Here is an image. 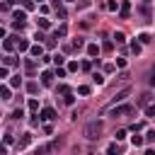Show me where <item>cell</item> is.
Masks as SVG:
<instances>
[{
  "label": "cell",
  "mask_w": 155,
  "mask_h": 155,
  "mask_svg": "<svg viewBox=\"0 0 155 155\" xmlns=\"http://www.w3.org/2000/svg\"><path fill=\"white\" fill-rule=\"evenodd\" d=\"M102 131H104V124H102V121H90V124L85 126L82 136H85L87 140H99V138H102Z\"/></svg>",
  "instance_id": "obj_1"
},
{
  "label": "cell",
  "mask_w": 155,
  "mask_h": 155,
  "mask_svg": "<svg viewBox=\"0 0 155 155\" xmlns=\"http://www.w3.org/2000/svg\"><path fill=\"white\" fill-rule=\"evenodd\" d=\"M107 111H109V116H126V114H133V104H121V107L114 104Z\"/></svg>",
  "instance_id": "obj_2"
},
{
  "label": "cell",
  "mask_w": 155,
  "mask_h": 155,
  "mask_svg": "<svg viewBox=\"0 0 155 155\" xmlns=\"http://www.w3.org/2000/svg\"><path fill=\"white\" fill-rule=\"evenodd\" d=\"M53 119H56V109H53V107L41 109V121H53Z\"/></svg>",
  "instance_id": "obj_3"
},
{
  "label": "cell",
  "mask_w": 155,
  "mask_h": 155,
  "mask_svg": "<svg viewBox=\"0 0 155 155\" xmlns=\"http://www.w3.org/2000/svg\"><path fill=\"white\" fill-rule=\"evenodd\" d=\"M0 99H2V102H10V99H12V87H10V85H2V87H0Z\"/></svg>",
  "instance_id": "obj_4"
},
{
  "label": "cell",
  "mask_w": 155,
  "mask_h": 155,
  "mask_svg": "<svg viewBox=\"0 0 155 155\" xmlns=\"http://www.w3.org/2000/svg\"><path fill=\"white\" fill-rule=\"evenodd\" d=\"M15 39H17V51H19V53H24V51H29V48H31L27 39H22V36H15Z\"/></svg>",
  "instance_id": "obj_5"
},
{
  "label": "cell",
  "mask_w": 155,
  "mask_h": 155,
  "mask_svg": "<svg viewBox=\"0 0 155 155\" xmlns=\"http://www.w3.org/2000/svg\"><path fill=\"white\" fill-rule=\"evenodd\" d=\"M29 53H31L34 58H41V56H44V46H41V41H36V44L29 48Z\"/></svg>",
  "instance_id": "obj_6"
},
{
  "label": "cell",
  "mask_w": 155,
  "mask_h": 155,
  "mask_svg": "<svg viewBox=\"0 0 155 155\" xmlns=\"http://www.w3.org/2000/svg\"><path fill=\"white\" fill-rule=\"evenodd\" d=\"M128 92H131V90H128V87H124V90H121V92H116V94H114V99H111V107H114V104H116V102H124V99H126V97H128Z\"/></svg>",
  "instance_id": "obj_7"
},
{
  "label": "cell",
  "mask_w": 155,
  "mask_h": 155,
  "mask_svg": "<svg viewBox=\"0 0 155 155\" xmlns=\"http://www.w3.org/2000/svg\"><path fill=\"white\" fill-rule=\"evenodd\" d=\"M85 51H87V56H90V58H97V56H99V46H97V44H87V46H85Z\"/></svg>",
  "instance_id": "obj_8"
},
{
  "label": "cell",
  "mask_w": 155,
  "mask_h": 155,
  "mask_svg": "<svg viewBox=\"0 0 155 155\" xmlns=\"http://www.w3.org/2000/svg\"><path fill=\"white\" fill-rule=\"evenodd\" d=\"M128 15H131V2H124L121 10H119V17L121 19H128Z\"/></svg>",
  "instance_id": "obj_9"
},
{
  "label": "cell",
  "mask_w": 155,
  "mask_h": 155,
  "mask_svg": "<svg viewBox=\"0 0 155 155\" xmlns=\"http://www.w3.org/2000/svg\"><path fill=\"white\" fill-rule=\"evenodd\" d=\"M53 75H56V73L44 70V73H41V85H51V82H53Z\"/></svg>",
  "instance_id": "obj_10"
},
{
  "label": "cell",
  "mask_w": 155,
  "mask_h": 155,
  "mask_svg": "<svg viewBox=\"0 0 155 155\" xmlns=\"http://www.w3.org/2000/svg\"><path fill=\"white\" fill-rule=\"evenodd\" d=\"M29 140H31V133H22V138L17 140V148H27Z\"/></svg>",
  "instance_id": "obj_11"
},
{
  "label": "cell",
  "mask_w": 155,
  "mask_h": 155,
  "mask_svg": "<svg viewBox=\"0 0 155 155\" xmlns=\"http://www.w3.org/2000/svg\"><path fill=\"white\" fill-rule=\"evenodd\" d=\"M70 46H73V51H80V48H85V39H82V36H78V39H73V44H70Z\"/></svg>",
  "instance_id": "obj_12"
},
{
  "label": "cell",
  "mask_w": 155,
  "mask_h": 155,
  "mask_svg": "<svg viewBox=\"0 0 155 155\" xmlns=\"http://www.w3.org/2000/svg\"><path fill=\"white\" fill-rule=\"evenodd\" d=\"M24 68H27V70H29V73H34V70H36V61H34V56H31V58H27V61H24Z\"/></svg>",
  "instance_id": "obj_13"
},
{
  "label": "cell",
  "mask_w": 155,
  "mask_h": 155,
  "mask_svg": "<svg viewBox=\"0 0 155 155\" xmlns=\"http://www.w3.org/2000/svg\"><path fill=\"white\" fill-rule=\"evenodd\" d=\"M63 104L73 107V104H75V94H73V92H65V94H63Z\"/></svg>",
  "instance_id": "obj_14"
},
{
  "label": "cell",
  "mask_w": 155,
  "mask_h": 155,
  "mask_svg": "<svg viewBox=\"0 0 155 155\" xmlns=\"http://www.w3.org/2000/svg\"><path fill=\"white\" fill-rule=\"evenodd\" d=\"M131 143H133V148H143L145 138H143V136H131Z\"/></svg>",
  "instance_id": "obj_15"
},
{
  "label": "cell",
  "mask_w": 155,
  "mask_h": 155,
  "mask_svg": "<svg viewBox=\"0 0 155 155\" xmlns=\"http://www.w3.org/2000/svg\"><path fill=\"white\" fill-rule=\"evenodd\" d=\"M7 85H10V87H19V85H22V78H19V75H12V78L7 80Z\"/></svg>",
  "instance_id": "obj_16"
},
{
  "label": "cell",
  "mask_w": 155,
  "mask_h": 155,
  "mask_svg": "<svg viewBox=\"0 0 155 155\" xmlns=\"http://www.w3.org/2000/svg\"><path fill=\"white\" fill-rule=\"evenodd\" d=\"M17 63H19V61H17L15 56H5V58H2V65H17Z\"/></svg>",
  "instance_id": "obj_17"
},
{
  "label": "cell",
  "mask_w": 155,
  "mask_h": 155,
  "mask_svg": "<svg viewBox=\"0 0 155 155\" xmlns=\"http://www.w3.org/2000/svg\"><path fill=\"white\" fill-rule=\"evenodd\" d=\"M148 102H150V94L145 92V94H140V97H138V102H136V104H138V107H145Z\"/></svg>",
  "instance_id": "obj_18"
},
{
  "label": "cell",
  "mask_w": 155,
  "mask_h": 155,
  "mask_svg": "<svg viewBox=\"0 0 155 155\" xmlns=\"http://www.w3.org/2000/svg\"><path fill=\"white\" fill-rule=\"evenodd\" d=\"M56 148H58V143L53 140V143H46V145H44V148H41L39 153H51V150H56Z\"/></svg>",
  "instance_id": "obj_19"
},
{
  "label": "cell",
  "mask_w": 155,
  "mask_h": 155,
  "mask_svg": "<svg viewBox=\"0 0 155 155\" xmlns=\"http://www.w3.org/2000/svg\"><path fill=\"white\" fill-rule=\"evenodd\" d=\"M56 15H58L61 19H65V17H68V12H65V7H63V5H56Z\"/></svg>",
  "instance_id": "obj_20"
},
{
  "label": "cell",
  "mask_w": 155,
  "mask_h": 155,
  "mask_svg": "<svg viewBox=\"0 0 155 155\" xmlns=\"http://www.w3.org/2000/svg\"><path fill=\"white\" fill-rule=\"evenodd\" d=\"M114 41H116V44H124V41H126V34H124V31H114Z\"/></svg>",
  "instance_id": "obj_21"
},
{
  "label": "cell",
  "mask_w": 155,
  "mask_h": 155,
  "mask_svg": "<svg viewBox=\"0 0 155 155\" xmlns=\"http://www.w3.org/2000/svg\"><path fill=\"white\" fill-rule=\"evenodd\" d=\"M92 80H94V85H104V75L102 73H92Z\"/></svg>",
  "instance_id": "obj_22"
},
{
  "label": "cell",
  "mask_w": 155,
  "mask_h": 155,
  "mask_svg": "<svg viewBox=\"0 0 155 155\" xmlns=\"http://www.w3.org/2000/svg\"><path fill=\"white\" fill-rule=\"evenodd\" d=\"M27 92H29V94H36V92H39V85H36V82H27Z\"/></svg>",
  "instance_id": "obj_23"
},
{
  "label": "cell",
  "mask_w": 155,
  "mask_h": 155,
  "mask_svg": "<svg viewBox=\"0 0 155 155\" xmlns=\"http://www.w3.org/2000/svg\"><path fill=\"white\" fill-rule=\"evenodd\" d=\"M107 153H109V155H114V153H121V148H119L116 143H109V145H107Z\"/></svg>",
  "instance_id": "obj_24"
},
{
  "label": "cell",
  "mask_w": 155,
  "mask_h": 155,
  "mask_svg": "<svg viewBox=\"0 0 155 155\" xmlns=\"http://www.w3.org/2000/svg\"><path fill=\"white\" fill-rule=\"evenodd\" d=\"M15 19H27V10H15Z\"/></svg>",
  "instance_id": "obj_25"
},
{
  "label": "cell",
  "mask_w": 155,
  "mask_h": 155,
  "mask_svg": "<svg viewBox=\"0 0 155 155\" xmlns=\"http://www.w3.org/2000/svg\"><path fill=\"white\" fill-rule=\"evenodd\" d=\"M36 22H39V27H41V29H48V27H51V22H48L46 17H39Z\"/></svg>",
  "instance_id": "obj_26"
},
{
  "label": "cell",
  "mask_w": 155,
  "mask_h": 155,
  "mask_svg": "<svg viewBox=\"0 0 155 155\" xmlns=\"http://www.w3.org/2000/svg\"><path fill=\"white\" fill-rule=\"evenodd\" d=\"M65 34H68V27H65V24H61V27L56 29V36H65Z\"/></svg>",
  "instance_id": "obj_27"
},
{
  "label": "cell",
  "mask_w": 155,
  "mask_h": 155,
  "mask_svg": "<svg viewBox=\"0 0 155 155\" xmlns=\"http://www.w3.org/2000/svg\"><path fill=\"white\" fill-rule=\"evenodd\" d=\"M78 94L87 97V94H90V87H87V85H80V87H78Z\"/></svg>",
  "instance_id": "obj_28"
},
{
  "label": "cell",
  "mask_w": 155,
  "mask_h": 155,
  "mask_svg": "<svg viewBox=\"0 0 155 155\" xmlns=\"http://www.w3.org/2000/svg\"><path fill=\"white\" fill-rule=\"evenodd\" d=\"M29 111H39V102H36L34 97L29 99Z\"/></svg>",
  "instance_id": "obj_29"
},
{
  "label": "cell",
  "mask_w": 155,
  "mask_h": 155,
  "mask_svg": "<svg viewBox=\"0 0 155 155\" xmlns=\"http://www.w3.org/2000/svg\"><path fill=\"white\" fill-rule=\"evenodd\" d=\"M22 7L29 12V10H34V0H22Z\"/></svg>",
  "instance_id": "obj_30"
},
{
  "label": "cell",
  "mask_w": 155,
  "mask_h": 155,
  "mask_svg": "<svg viewBox=\"0 0 155 155\" xmlns=\"http://www.w3.org/2000/svg\"><path fill=\"white\" fill-rule=\"evenodd\" d=\"M145 140H148V143H155V128H150V131L145 133Z\"/></svg>",
  "instance_id": "obj_31"
},
{
  "label": "cell",
  "mask_w": 155,
  "mask_h": 155,
  "mask_svg": "<svg viewBox=\"0 0 155 155\" xmlns=\"http://www.w3.org/2000/svg\"><path fill=\"white\" fill-rule=\"evenodd\" d=\"M53 63H56V65H63V63H65V58H63L61 53H56V56H53Z\"/></svg>",
  "instance_id": "obj_32"
},
{
  "label": "cell",
  "mask_w": 155,
  "mask_h": 155,
  "mask_svg": "<svg viewBox=\"0 0 155 155\" xmlns=\"http://www.w3.org/2000/svg\"><path fill=\"white\" fill-rule=\"evenodd\" d=\"M78 68H80V63H78V61H70V63H68V70H70V73H75Z\"/></svg>",
  "instance_id": "obj_33"
},
{
  "label": "cell",
  "mask_w": 155,
  "mask_h": 155,
  "mask_svg": "<svg viewBox=\"0 0 155 155\" xmlns=\"http://www.w3.org/2000/svg\"><path fill=\"white\" fill-rule=\"evenodd\" d=\"M0 78H10V65H2L0 68Z\"/></svg>",
  "instance_id": "obj_34"
},
{
  "label": "cell",
  "mask_w": 155,
  "mask_h": 155,
  "mask_svg": "<svg viewBox=\"0 0 155 155\" xmlns=\"http://www.w3.org/2000/svg\"><path fill=\"white\" fill-rule=\"evenodd\" d=\"M22 116H24V111H22V109H15V111H12V116H10V119H15V121H17V119H22Z\"/></svg>",
  "instance_id": "obj_35"
},
{
  "label": "cell",
  "mask_w": 155,
  "mask_h": 155,
  "mask_svg": "<svg viewBox=\"0 0 155 155\" xmlns=\"http://www.w3.org/2000/svg\"><path fill=\"white\" fill-rule=\"evenodd\" d=\"M145 116H155V104H148L145 107Z\"/></svg>",
  "instance_id": "obj_36"
},
{
  "label": "cell",
  "mask_w": 155,
  "mask_h": 155,
  "mask_svg": "<svg viewBox=\"0 0 155 155\" xmlns=\"http://www.w3.org/2000/svg\"><path fill=\"white\" fill-rule=\"evenodd\" d=\"M116 7H119V2H116V0H109V2H107V10H111V12H114Z\"/></svg>",
  "instance_id": "obj_37"
},
{
  "label": "cell",
  "mask_w": 155,
  "mask_h": 155,
  "mask_svg": "<svg viewBox=\"0 0 155 155\" xmlns=\"http://www.w3.org/2000/svg\"><path fill=\"white\" fill-rule=\"evenodd\" d=\"M92 65H94V61H92V63H90V61H85V63H80V68H82V70H92Z\"/></svg>",
  "instance_id": "obj_38"
},
{
  "label": "cell",
  "mask_w": 155,
  "mask_h": 155,
  "mask_svg": "<svg viewBox=\"0 0 155 155\" xmlns=\"http://www.w3.org/2000/svg\"><path fill=\"white\" fill-rule=\"evenodd\" d=\"M12 140H15V138H12V133H5V138H2V143H5V145H12Z\"/></svg>",
  "instance_id": "obj_39"
},
{
  "label": "cell",
  "mask_w": 155,
  "mask_h": 155,
  "mask_svg": "<svg viewBox=\"0 0 155 155\" xmlns=\"http://www.w3.org/2000/svg\"><path fill=\"white\" fill-rule=\"evenodd\" d=\"M131 51L138 56V53H140V44H136V41H133V44H131Z\"/></svg>",
  "instance_id": "obj_40"
},
{
  "label": "cell",
  "mask_w": 155,
  "mask_h": 155,
  "mask_svg": "<svg viewBox=\"0 0 155 155\" xmlns=\"http://www.w3.org/2000/svg\"><path fill=\"white\" fill-rule=\"evenodd\" d=\"M39 121H41V116H36V114L29 119V124H31V126H39Z\"/></svg>",
  "instance_id": "obj_41"
},
{
  "label": "cell",
  "mask_w": 155,
  "mask_h": 155,
  "mask_svg": "<svg viewBox=\"0 0 155 155\" xmlns=\"http://www.w3.org/2000/svg\"><path fill=\"white\" fill-rule=\"evenodd\" d=\"M126 136H128V133H126V131H116V140H124V138H126Z\"/></svg>",
  "instance_id": "obj_42"
},
{
  "label": "cell",
  "mask_w": 155,
  "mask_h": 155,
  "mask_svg": "<svg viewBox=\"0 0 155 155\" xmlns=\"http://www.w3.org/2000/svg\"><path fill=\"white\" fill-rule=\"evenodd\" d=\"M34 39H36V41H46V36H44L41 31H36V34H34Z\"/></svg>",
  "instance_id": "obj_43"
},
{
  "label": "cell",
  "mask_w": 155,
  "mask_h": 155,
  "mask_svg": "<svg viewBox=\"0 0 155 155\" xmlns=\"http://www.w3.org/2000/svg\"><path fill=\"white\" fill-rule=\"evenodd\" d=\"M138 39H140V44H148V41H150V36H148V34H140Z\"/></svg>",
  "instance_id": "obj_44"
},
{
  "label": "cell",
  "mask_w": 155,
  "mask_h": 155,
  "mask_svg": "<svg viewBox=\"0 0 155 155\" xmlns=\"http://www.w3.org/2000/svg\"><path fill=\"white\" fill-rule=\"evenodd\" d=\"M58 92H61V94H65V92H70V90H68V85H58Z\"/></svg>",
  "instance_id": "obj_45"
},
{
  "label": "cell",
  "mask_w": 155,
  "mask_h": 155,
  "mask_svg": "<svg viewBox=\"0 0 155 155\" xmlns=\"http://www.w3.org/2000/svg\"><path fill=\"white\" fill-rule=\"evenodd\" d=\"M7 2H10V5H19L22 0H7Z\"/></svg>",
  "instance_id": "obj_46"
},
{
  "label": "cell",
  "mask_w": 155,
  "mask_h": 155,
  "mask_svg": "<svg viewBox=\"0 0 155 155\" xmlns=\"http://www.w3.org/2000/svg\"><path fill=\"white\" fill-rule=\"evenodd\" d=\"M53 5H61V0H53Z\"/></svg>",
  "instance_id": "obj_47"
},
{
  "label": "cell",
  "mask_w": 155,
  "mask_h": 155,
  "mask_svg": "<svg viewBox=\"0 0 155 155\" xmlns=\"http://www.w3.org/2000/svg\"><path fill=\"white\" fill-rule=\"evenodd\" d=\"M68 2H73V0H68Z\"/></svg>",
  "instance_id": "obj_48"
},
{
  "label": "cell",
  "mask_w": 155,
  "mask_h": 155,
  "mask_svg": "<svg viewBox=\"0 0 155 155\" xmlns=\"http://www.w3.org/2000/svg\"><path fill=\"white\" fill-rule=\"evenodd\" d=\"M39 2H41V0H39Z\"/></svg>",
  "instance_id": "obj_49"
}]
</instances>
